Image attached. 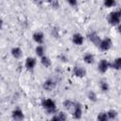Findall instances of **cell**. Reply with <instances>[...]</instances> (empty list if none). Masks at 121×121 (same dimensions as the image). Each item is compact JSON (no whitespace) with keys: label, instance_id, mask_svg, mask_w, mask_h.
Segmentation results:
<instances>
[{"label":"cell","instance_id":"6da1fadb","mask_svg":"<svg viewBox=\"0 0 121 121\" xmlns=\"http://www.w3.org/2000/svg\"><path fill=\"white\" fill-rule=\"evenodd\" d=\"M42 106L43 107V109L47 112V113L49 114H53L57 112V106H56V102L50 98H44L42 101Z\"/></svg>","mask_w":121,"mask_h":121},{"label":"cell","instance_id":"7a4b0ae2","mask_svg":"<svg viewBox=\"0 0 121 121\" xmlns=\"http://www.w3.org/2000/svg\"><path fill=\"white\" fill-rule=\"evenodd\" d=\"M108 21L112 26H117L119 25L120 21H121V9L112 11L109 14L108 17Z\"/></svg>","mask_w":121,"mask_h":121},{"label":"cell","instance_id":"3957f363","mask_svg":"<svg viewBox=\"0 0 121 121\" xmlns=\"http://www.w3.org/2000/svg\"><path fill=\"white\" fill-rule=\"evenodd\" d=\"M112 40H111L109 37H106L105 39L101 40V42H100L98 47H99L102 51H107V50H109V49L112 47Z\"/></svg>","mask_w":121,"mask_h":121},{"label":"cell","instance_id":"277c9868","mask_svg":"<svg viewBox=\"0 0 121 121\" xmlns=\"http://www.w3.org/2000/svg\"><path fill=\"white\" fill-rule=\"evenodd\" d=\"M109 68H110V62H109L108 60H101L98 62L97 70H98L100 73H102V74L106 73Z\"/></svg>","mask_w":121,"mask_h":121},{"label":"cell","instance_id":"5b68a950","mask_svg":"<svg viewBox=\"0 0 121 121\" xmlns=\"http://www.w3.org/2000/svg\"><path fill=\"white\" fill-rule=\"evenodd\" d=\"M82 115V108L81 105L78 102H75L74 105V112H73V117L76 119H79Z\"/></svg>","mask_w":121,"mask_h":121},{"label":"cell","instance_id":"8992f818","mask_svg":"<svg viewBox=\"0 0 121 121\" xmlns=\"http://www.w3.org/2000/svg\"><path fill=\"white\" fill-rule=\"evenodd\" d=\"M88 38H89V40H90L94 44H95L96 46H98L99 43H100V42H101L100 37H99L95 32H94V31H92V32H90V33L88 34Z\"/></svg>","mask_w":121,"mask_h":121},{"label":"cell","instance_id":"52a82bcc","mask_svg":"<svg viewBox=\"0 0 121 121\" xmlns=\"http://www.w3.org/2000/svg\"><path fill=\"white\" fill-rule=\"evenodd\" d=\"M73 73L78 78H83L86 76V70L81 66H75L73 69Z\"/></svg>","mask_w":121,"mask_h":121},{"label":"cell","instance_id":"ba28073f","mask_svg":"<svg viewBox=\"0 0 121 121\" xmlns=\"http://www.w3.org/2000/svg\"><path fill=\"white\" fill-rule=\"evenodd\" d=\"M43 87L46 91H51V90H53L56 87V83H55V81L53 79H47V80H45L43 82Z\"/></svg>","mask_w":121,"mask_h":121},{"label":"cell","instance_id":"9c48e42d","mask_svg":"<svg viewBox=\"0 0 121 121\" xmlns=\"http://www.w3.org/2000/svg\"><path fill=\"white\" fill-rule=\"evenodd\" d=\"M72 41H73V43H74L75 44H77V45H81V44L83 43L84 39H83V36H82L81 34H79V33H75V34L73 35Z\"/></svg>","mask_w":121,"mask_h":121},{"label":"cell","instance_id":"30bf717a","mask_svg":"<svg viewBox=\"0 0 121 121\" xmlns=\"http://www.w3.org/2000/svg\"><path fill=\"white\" fill-rule=\"evenodd\" d=\"M36 65V59L32 57H28L26 60V67L27 70H32Z\"/></svg>","mask_w":121,"mask_h":121},{"label":"cell","instance_id":"8fae6325","mask_svg":"<svg viewBox=\"0 0 121 121\" xmlns=\"http://www.w3.org/2000/svg\"><path fill=\"white\" fill-rule=\"evenodd\" d=\"M11 116H12V119L18 120V121L24 119V113H23V112H22L20 109L14 110V111L12 112V113H11Z\"/></svg>","mask_w":121,"mask_h":121},{"label":"cell","instance_id":"7c38bea8","mask_svg":"<svg viewBox=\"0 0 121 121\" xmlns=\"http://www.w3.org/2000/svg\"><path fill=\"white\" fill-rule=\"evenodd\" d=\"M32 38H33V40H34L37 43L41 44V43H43V38H44V37H43V32H41V31H36V32L33 34Z\"/></svg>","mask_w":121,"mask_h":121},{"label":"cell","instance_id":"4fadbf2b","mask_svg":"<svg viewBox=\"0 0 121 121\" xmlns=\"http://www.w3.org/2000/svg\"><path fill=\"white\" fill-rule=\"evenodd\" d=\"M110 67L115 70H120L121 69V58H116L112 62H110Z\"/></svg>","mask_w":121,"mask_h":121},{"label":"cell","instance_id":"5bb4252c","mask_svg":"<svg viewBox=\"0 0 121 121\" xmlns=\"http://www.w3.org/2000/svg\"><path fill=\"white\" fill-rule=\"evenodd\" d=\"M22 50H21V48L20 47H13L12 49H11V55L15 58V59H20L21 57H22Z\"/></svg>","mask_w":121,"mask_h":121},{"label":"cell","instance_id":"9a60e30c","mask_svg":"<svg viewBox=\"0 0 121 121\" xmlns=\"http://www.w3.org/2000/svg\"><path fill=\"white\" fill-rule=\"evenodd\" d=\"M83 60H84V61H85L86 63L91 64V63L94 62V60H95V57H94V55L91 54V53H86V54L84 55V57H83Z\"/></svg>","mask_w":121,"mask_h":121},{"label":"cell","instance_id":"2e32d148","mask_svg":"<svg viewBox=\"0 0 121 121\" xmlns=\"http://www.w3.org/2000/svg\"><path fill=\"white\" fill-rule=\"evenodd\" d=\"M66 119H67V116L62 112H58V113H55V115L52 116V120H66Z\"/></svg>","mask_w":121,"mask_h":121},{"label":"cell","instance_id":"e0dca14e","mask_svg":"<svg viewBox=\"0 0 121 121\" xmlns=\"http://www.w3.org/2000/svg\"><path fill=\"white\" fill-rule=\"evenodd\" d=\"M41 62H42V64H43L44 67H46V68L51 65V60H50V59H49L48 57H46L45 55L43 56V57H41Z\"/></svg>","mask_w":121,"mask_h":121},{"label":"cell","instance_id":"ac0fdd59","mask_svg":"<svg viewBox=\"0 0 121 121\" xmlns=\"http://www.w3.org/2000/svg\"><path fill=\"white\" fill-rule=\"evenodd\" d=\"M99 87L101 89L102 92H108L109 89H110V86H109V83L106 81V80H101L100 83H99Z\"/></svg>","mask_w":121,"mask_h":121},{"label":"cell","instance_id":"d6986e66","mask_svg":"<svg viewBox=\"0 0 121 121\" xmlns=\"http://www.w3.org/2000/svg\"><path fill=\"white\" fill-rule=\"evenodd\" d=\"M35 52H36L37 56L43 57V56H44V47L43 45H38L35 49Z\"/></svg>","mask_w":121,"mask_h":121},{"label":"cell","instance_id":"ffe728a7","mask_svg":"<svg viewBox=\"0 0 121 121\" xmlns=\"http://www.w3.org/2000/svg\"><path fill=\"white\" fill-rule=\"evenodd\" d=\"M74 105H75V102H73V101H71V100H69V99H67V100H65V101L63 102V107H64L66 110H70V109L74 108Z\"/></svg>","mask_w":121,"mask_h":121},{"label":"cell","instance_id":"44dd1931","mask_svg":"<svg viewBox=\"0 0 121 121\" xmlns=\"http://www.w3.org/2000/svg\"><path fill=\"white\" fill-rule=\"evenodd\" d=\"M107 114H108L109 119H112V120L116 119V117H117V112H116V111H114V110H110V111H108V112H107Z\"/></svg>","mask_w":121,"mask_h":121},{"label":"cell","instance_id":"7402d4cb","mask_svg":"<svg viewBox=\"0 0 121 121\" xmlns=\"http://www.w3.org/2000/svg\"><path fill=\"white\" fill-rule=\"evenodd\" d=\"M108 119H109V117H108L107 112H100V113H98V115H97V120L106 121V120H108Z\"/></svg>","mask_w":121,"mask_h":121},{"label":"cell","instance_id":"603a6c76","mask_svg":"<svg viewBox=\"0 0 121 121\" xmlns=\"http://www.w3.org/2000/svg\"><path fill=\"white\" fill-rule=\"evenodd\" d=\"M115 5V0H104V6L107 8H112Z\"/></svg>","mask_w":121,"mask_h":121},{"label":"cell","instance_id":"cb8c5ba5","mask_svg":"<svg viewBox=\"0 0 121 121\" xmlns=\"http://www.w3.org/2000/svg\"><path fill=\"white\" fill-rule=\"evenodd\" d=\"M88 98L91 100V101H96V94L94 92V91H90L89 94H88Z\"/></svg>","mask_w":121,"mask_h":121},{"label":"cell","instance_id":"d4e9b609","mask_svg":"<svg viewBox=\"0 0 121 121\" xmlns=\"http://www.w3.org/2000/svg\"><path fill=\"white\" fill-rule=\"evenodd\" d=\"M66 2L72 7H77V5H78V1L77 0H66Z\"/></svg>","mask_w":121,"mask_h":121},{"label":"cell","instance_id":"484cf974","mask_svg":"<svg viewBox=\"0 0 121 121\" xmlns=\"http://www.w3.org/2000/svg\"><path fill=\"white\" fill-rule=\"evenodd\" d=\"M118 32L121 34V24H119V25H118Z\"/></svg>","mask_w":121,"mask_h":121}]
</instances>
